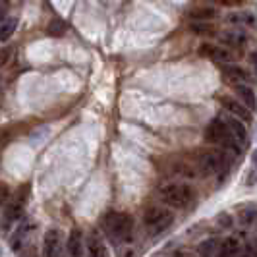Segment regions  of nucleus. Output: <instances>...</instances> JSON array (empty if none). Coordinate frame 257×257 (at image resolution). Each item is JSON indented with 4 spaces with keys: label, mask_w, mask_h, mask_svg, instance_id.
Listing matches in <instances>:
<instances>
[{
    "label": "nucleus",
    "mask_w": 257,
    "mask_h": 257,
    "mask_svg": "<svg viewBox=\"0 0 257 257\" xmlns=\"http://www.w3.org/2000/svg\"><path fill=\"white\" fill-rule=\"evenodd\" d=\"M103 226H104V230H106V234H108V238L114 240L116 244H120V242H126L130 238L134 222H132V217L126 215V213L110 211V213L104 217Z\"/></svg>",
    "instance_id": "1"
},
{
    "label": "nucleus",
    "mask_w": 257,
    "mask_h": 257,
    "mask_svg": "<svg viewBox=\"0 0 257 257\" xmlns=\"http://www.w3.org/2000/svg\"><path fill=\"white\" fill-rule=\"evenodd\" d=\"M161 199L172 209H184L192 203L193 190L186 184L172 182V184H167L161 188Z\"/></svg>",
    "instance_id": "2"
},
{
    "label": "nucleus",
    "mask_w": 257,
    "mask_h": 257,
    "mask_svg": "<svg viewBox=\"0 0 257 257\" xmlns=\"http://www.w3.org/2000/svg\"><path fill=\"white\" fill-rule=\"evenodd\" d=\"M205 140L211 143H219L222 147H228L234 153L242 151V145L236 142V138L230 134V130L226 126V122L222 118H215L205 130Z\"/></svg>",
    "instance_id": "3"
},
{
    "label": "nucleus",
    "mask_w": 257,
    "mask_h": 257,
    "mask_svg": "<svg viewBox=\"0 0 257 257\" xmlns=\"http://www.w3.org/2000/svg\"><path fill=\"white\" fill-rule=\"evenodd\" d=\"M172 220H174V215L163 207H149L143 215V224L147 226V230L151 234H161V232L168 230Z\"/></svg>",
    "instance_id": "4"
},
{
    "label": "nucleus",
    "mask_w": 257,
    "mask_h": 257,
    "mask_svg": "<svg viewBox=\"0 0 257 257\" xmlns=\"http://www.w3.org/2000/svg\"><path fill=\"white\" fill-rule=\"evenodd\" d=\"M62 232L58 228H49L43 238V257H62Z\"/></svg>",
    "instance_id": "5"
},
{
    "label": "nucleus",
    "mask_w": 257,
    "mask_h": 257,
    "mask_svg": "<svg viewBox=\"0 0 257 257\" xmlns=\"http://www.w3.org/2000/svg\"><path fill=\"white\" fill-rule=\"evenodd\" d=\"M199 54L209 58V60L219 62V64H230L232 58H234L230 51L222 49L219 45H211V43H203V45L199 47Z\"/></svg>",
    "instance_id": "6"
},
{
    "label": "nucleus",
    "mask_w": 257,
    "mask_h": 257,
    "mask_svg": "<svg viewBox=\"0 0 257 257\" xmlns=\"http://www.w3.org/2000/svg\"><path fill=\"white\" fill-rule=\"evenodd\" d=\"M199 168L205 172V174H215L220 172V168L224 165V155L215 153V151H205V153L199 155Z\"/></svg>",
    "instance_id": "7"
},
{
    "label": "nucleus",
    "mask_w": 257,
    "mask_h": 257,
    "mask_svg": "<svg viewBox=\"0 0 257 257\" xmlns=\"http://www.w3.org/2000/svg\"><path fill=\"white\" fill-rule=\"evenodd\" d=\"M22 215H24V199H18L6 205V209L2 211V230H8L12 224H16V220L22 219Z\"/></svg>",
    "instance_id": "8"
},
{
    "label": "nucleus",
    "mask_w": 257,
    "mask_h": 257,
    "mask_svg": "<svg viewBox=\"0 0 257 257\" xmlns=\"http://www.w3.org/2000/svg\"><path fill=\"white\" fill-rule=\"evenodd\" d=\"M31 228H33V224H31L29 220H22V222L16 226V230H14L12 236H10V249H12L14 253H20V251L24 249L26 238H27V234L31 232Z\"/></svg>",
    "instance_id": "9"
},
{
    "label": "nucleus",
    "mask_w": 257,
    "mask_h": 257,
    "mask_svg": "<svg viewBox=\"0 0 257 257\" xmlns=\"http://www.w3.org/2000/svg\"><path fill=\"white\" fill-rule=\"evenodd\" d=\"M220 103H222V106H224L232 116H236L238 120H242V122H251V110H249L247 106H244L242 103H238L236 99L224 95V97L220 99Z\"/></svg>",
    "instance_id": "10"
},
{
    "label": "nucleus",
    "mask_w": 257,
    "mask_h": 257,
    "mask_svg": "<svg viewBox=\"0 0 257 257\" xmlns=\"http://www.w3.org/2000/svg\"><path fill=\"white\" fill-rule=\"evenodd\" d=\"M234 93H236V97L240 99V103L247 106L249 110H255L257 106V95L253 87H249L247 83H234Z\"/></svg>",
    "instance_id": "11"
},
{
    "label": "nucleus",
    "mask_w": 257,
    "mask_h": 257,
    "mask_svg": "<svg viewBox=\"0 0 257 257\" xmlns=\"http://www.w3.org/2000/svg\"><path fill=\"white\" fill-rule=\"evenodd\" d=\"M220 66H222L224 77L230 81L232 85H234V83H247V81L251 79V76L245 72L244 68H240V66H236V64H220Z\"/></svg>",
    "instance_id": "12"
},
{
    "label": "nucleus",
    "mask_w": 257,
    "mask_h": 257,
    "mask_svg": "<svg viewBox=\"0 0 257 257\" xmlns=\"http://www.w3.org/2000/svg\"><path fill=\"white\" fill-rule=\"evenodd\" d=\"M66 249H68L70 257H83V234H81V230L74 228L70 232L68 242H66Z\"/></svg>",
    "instance_id": "13"
},
{
    "label": "nucleus",
    "mask_w": 257,
    "mask_h": 257,
    "mask_svg": "<svg viewBox=\"0 0 257 257\" xmlns=\"http://www.w3.org/2000/svg\"><path fill=\"white\" fill-rule=\"evenodd\" d=\"M219 39L226 45V47H234V49H242L245 45V33L242 31H238V29H232V31H222L219 35Z\"/></svg>",
    "instance_id": "14"
},
{
    "label": "nucleus",
    "mask_w": 257,
    "mask_h": 257,
    "mask_svg": "<svg viewBox=\"0 0 257 257\" xmlns=\"http://www.w3.org/2000/svg\"><path fill=\"white\" fill-rule=\"evenodd\" d=\"M224 122H226V126H228V130H230V134L236 138V142L240 143V145H244L245 140H247V130H245L244 122L238 120L236 116H234V118H226Z\"/></svg>",
    "instance_id": "15"
},
{
    "label": "nucleus",
    "mask_w": 257,
    "mask_h": 257,
    "mask_svg": "<svg viewBox=\"0 0 257 257\" xmlns=\"http://www.w3.org/2000/svg\"><path fill=\"white\" fill-rule=\"evenodd\" d=\"M238 251H240V240L238 238H226L219 245L215 257H238Z\"/></svg>",
    "instance_id": "16"
},
{
    "label": "nucleus",
    "mask_w": 257,
    "mask_h": 257,
    "mask_svg": "<svg viewBox=\"0 0 257 257\" xmlns=\"http://www.w3.org/2000/svg\"><path fill=\"white\" fill-rule=\"evenodd\" d=\"M87 251H89V257H110L108 247L97 236H91L89 240H87Z\"/></svg>",
    "instance_id": "17"
},
{
    "label": "nucleus",
    "mask_w": 257,
    "mask_h": 257,
    "mask_svg": "<svg viewBox=\"0 0 257 257\" xmlns=\"http://www.w3.org/2000/svg\"><path fill=\"white\" fill-rule=\"evenodd\" d=\"M226 22L232 26H255L257 18L249 12H234L226 16Z\"/></svg>",
    "instance_id": "18"
},
{
    "label": "nucleus",
    "mask_w": 257,
    "mask_h": 257,
    "mask_svg": "<svg viewBox=\"0 0 257 257\" xmlns=\"http://www.w3.org/2000/svg\"><path fill=\"white\" fill-rule=\"evenodd\" d=\"M18 27V18H4L0 22V43H6L8 39L16 33Z\"/></svg>",
    "instance_id": "19"
},
{
    "label": "nucleus",
    "mask_w": 257,
    "mask_h": 257,
    "mask_svg": "<svg viewBox=\"0 0 257 257\" xmlns=\"http://www.w3.org/2000/svg\"><path fill=\"white\" fill-rule=\"evenodd\" d=\"M219 245L220 244L217 238H209L205 242H201V245L197 247V253H199V257H215L217 255Z\"/></svg>",
    "instance_id": "20"
},
{
    "label": "nucleus",
    "mask_w": 257,
    "mask_h": 257,
    "mask_svg": "<svg viewBox=\"0 0 257 257\" xmlns=\"http://www.w3.org/2000/svg\"><path fill=\"white\" fill-rule=\"evenodd\" d=\"M190 18L197 20V22H211L217 18V10L215 8H195L190 12Z\"/></svg>",
    "instance_id": "21"
},
{
    "label": "nucleus",
    "mask_w": 257,
    "mask_h": 257,
    "mask_svg": "<svg viewBox=\"0 0 257 257\" xmlns=\"http://www.w3.org/2000/svg\"><path fill=\"white\" fill-rule=\"evenodd\" d=\"M240 222L244 226H253L257 222V209L255 207H247L240 213Z\"/></svg>",
    "instance_id": "22"
},
{
    "label": "nucleus",
    "mask_w": 257,
    "mask_h": 257,
    "mask_svg": "<svg viewBox=\"0 0 257 257\" xmlns=\"http://www.w3.org/2000/svg\"><path fill=\"white\" fill-rule=\"evenodd\" d=\"M64 31H66V24L62 20H52L51 24H49V27H47V33L52 35V37H60Z\"/></svg>",
    "instance_id": "23"
},
{
    "label": "nucleus",
    "mask_w": 257,
    "mask_h": 257,
    "mask_svg": "<svg viewBox=\"0 0 257 257\" xmlns=\"http://www.w3.org/2000/svg\"><path fill=\"white\" fill-rule=\"evenodd\" d=\"M192 29L195 31V33H201V35H211L215 29H213V26L211 24H207V22H199V24H193Z\"/></svg>",
    "instance_id": "24"
},
{
    "label": "nucleus",
    "mask_w": 257,
    "mask_h": 257,
    "mask_svg": "<svg viewBox=\"0 0 257 257\" xmlns=\"http://www.w3.org/2000/svg\"><path fill=\"white\" fill-rule=\"evenodd\" d=\"M10 188H8V184H4V182H0V209L8 203V199H10Z\"/></svg>",
    "instance_id": "25"
},
{
    "label": "nucleus",
    "mask_w": 257,
    "mask_h": 257,
    "mask_svg": "<svg viewBox=\"0 0 257 257\" xmlns=\"http://www.w3.org/2000/svg\"><path fill=\"white\" fill-rule=\"evenodd\" d=\"M217 222H219L222 228H230V226H232V217L228 215V213H220V215H217Z\"/></svg>",
    "instance_id": "26"
},
{
    "label": "nucleus",
    "mask_w": 257,
    "mask_h": 257,
    "mask_svg": "<svg viewBox=\"0 0 257 257\" xmlns=\"http://www.w3.org/2000/svg\"><path fill=\"white\" fill-rule=\"evenodd\" d=\"M8 10H10V0H0V22L6 18Z\"/></svg>",
    "instance_id": "27"
},
{
    "label": "nucleus",
    "mask_w": 257,
    "mask_h": 257,
    "mask_svg": "<svg viewBox=\"0 0 257 257\" xmlns=\"http://www.w3.org/2000/svg\"><path fill=\"white\" fill-rule=\"evenodd\" d=\"M219 4H222V6H230V8H234V6H242L245 0H217Z\"/></svg>",
    "instance_id": "28"
},
{
    "label": "nucleus",
    "mask_w": 257,
    "mask_h": 257,
    "mask_svg": "<svg viewBox=\"0 0 257 257\" xmlns=\"http://www.w3.org/2000/svg\"><path fill=\"white\" fill-rule=\"evenodd\" d=\"M8 58H10V51L8 49H4V51H0V68L8 62Z\"/></svg>",
    "instance_id": "29"
},
{
    "label": "nucleus",
    "mask_w": 257,
    "mask_h": 257,
    "mask_svg": "<svg viewBox=\"0 0 257 257\" xmlns=\"http://www.w3.org/2000/svg\"><path fill=\"white\" fill-rule=\"evenodd\" d=\"M251 66H253V72H255V76H257V51L251 54Z\"/></svg>",
    "instance_id": "30"
},
{
    "label": "nucleus",
    "mask_w": 257,
    "mask_h": 257,
    "mask_svg": "<svg viewBox=\"0 0 257 257\" xmlns=\"http://www.w3.org/2000/svg\"><path fill=\"white\" fill-rule=\"evenodd\" d=\"M251 161H253V165H255V168H257V149L253 151V155H251Z\"/></svg>",
    "instance_id": "31"
},
{
    "label": "nucleus",
    "mask_w": 257,
    "mask_h": 257,
    "mask_svg": "<svg viewBox=\"0 0 257 257\" xmlns=\"http://www.w3.org/2000/svg\"><path fill=\"white\" fill-rule=\"evenodd\" d=\"M180 257H188V255H180Z\"/></svg>",
    "instance_id": "32"
}]
</instances>
